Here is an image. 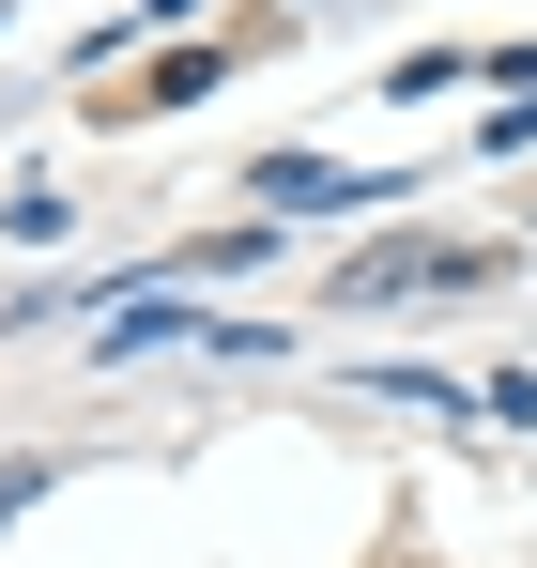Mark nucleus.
Segmentation results:
<instances>
[{
	"instance_id": "obj_1",
	"label": "nucleus",
	"mask_w": 537,
	"mask_h": 568,
	"mask_svg": "<svg viewBox=\"0 0 537 568\" xmlns=\"http://www.w3.org/2000/svg\"><path fill=\"white\" fill-rule=\"evenodd\" d=\"M446 277H476L460 246H368L354 277H338V307H384V292H446Z\"/></svg>"
},
{
	"instance_id": "obj_3",
	"label": "nucleus",
	"mask_w": 537,
	"mask_h": 568,
	"mask_svg": "<svg viewBox=\"0 0 537 568\" xmlns=\"http://www.w3.org/2000/svg\"><path fill=\"white\" fill-rule=\"evenodd\" d=\"M184 323H200V307H170V292H139V307H123V323H108L92 354H154V338H184Z\"/></svg>"
},
{
	"instance_id": "obj_2",
	"label": "nucleus",
	"mask_w": 537,
	"mask_h": 568,
	"mask_svg": "<svg viewBox=\"0 0 537 568\" xmlns=\"http://www.w3.org/2000/svg\"><path fill=\"white\" fill-rule=\"evenodd\" d=\"M262 200H292V215H338V200H368L354 170H323V154H262Z\"/></svg>"
}]
</instances>
